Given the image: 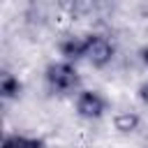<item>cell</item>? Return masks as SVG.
<instances>
[{
  "mask_svg": "<svg viewBox=\"0 0 148 148\" xmlns=\"http://www.w3.org/2000/svg\"><path fill=\"white\" fill-rule=\"evenodd\" d=\"M139 95H141V99H143V102H148V86H141Z\"/></svg>",
  "mask_w": 148,
  "mask_h": 148,
  "instance_id": "cell-8",
  "label": "cell"
},
{
  "mask_svg": "<svg viewBox=\"0 0 148 148\" xmlns=\"http://www.w3.org/2000/svg\"><path fill=\"white\" fill-rule=\"evenodd\" d=\"M116 125H118V130H123V132H130V130L136 125V116H130V113H120V116L116 118Z\"/></svg>",
  "mask_w": 148,
  "mask_h": 148,
  "instance_id": "cell-7",
  "label": "cell"
},
{
  "mask_svg": "<svg viewBox=\"0 0 148 148\" xmlns=\"http://www.w3.org/2000/svg\"><path fill=\"white\" fill-rule=\"evenodd\" d=\"M113 49L104 37H88L86 39V56L95 62V65H104L111 58Z\"/></svg>",
  "mask_w": 148,
  "mask_h": 148,
  "instance_id": "cell-2",
  "label": "cell"
},
{
  "mask_svg": "<svg viewBox=\"0 0 148 148\" xmlns=\"http://www.w3.org/2000/svg\"><path fill=\"white\" fill-rule=\"evenodd\" d=\"M18 81L16 79H12L9 74H2V95L5 97H14L16 92H18Z\"/></svg>",
  "mask_w": 148,
  "mask_h": 148,
  "instance_id": "cell-6",
  "label": "cell"
},
{
  "mask_svg": "<svg viewBox=\"0 0 148 148\" xmlns=\"http://www.w3.org/2000/svg\"><path fill=\"white\" fill-rule=\"evenodd\" d=\"M62 53L67 58H79V56H86V39H69L62 44Z\"/></svg>",
  "mask_w": 148,
  "mask_h": 148,
  "instance_id": "cell-5",
  "label": "cell"
},
{
  "mask_svg": "<svg viewBox=\"0 0 148 148\" xmlns=\"http://www.w3.org/2000/svg\"><path fill=\"white\" fill-rule=\"evenodd\" d=\"M2 148H42V141L25 139V136H9V139H5Z\"/></svg>",
  "mask_w": 148,
  "mask_h": 148,
  "instance_id": "cell-4",
  "label": "cell"
},
{
  "mask_svg": "<svg viewBox=\"0 0 148 148\" xmlns=\"http://www.w3.org/2000/svg\"><path fill=\"white\" fill-rule=\"evenodd\" d=\"M143 60H146V62H148V49H146V51H143Z\"/></svg>",
  "mask_w": 148,
  "mask_h": 148,
  "instance_id": "cell-9",
  "label": "cell"
},
{
  "mask_svg": "<svg viewBox=\"0 0 148 148\" xmlns=\"http://www.w3.org/2000/svg\"><path fill=\"white\" fill-rule=\"evenodd\" d=\"M79 111H81V116H86V118H97V116L104 111V102H102V97L95 95V92H83L81 99H79Z\"/></svg>",
  "mask_w": 148,
  "mask_h": 148,
  "instance_id": "cell-3",
  "label": "cell"
},
{
  "mask_svg": "<svg viewBox=\"0 0 148 148\" xmlns=\"http://www.w3.org/2000/svg\"><path fill=\"white\" fill-rule=\"evenodd\" d=\"M46 79H49V83L53 86V88H58V90H69V88H74L76 86V72L69 67V65H51L49 67V72H46Z\"/></svg>",
  "mask_w": 148,
  "mask_h": 148,
  "instance_id": "cell-1",
  "label": "cell"
}]
</instances>
